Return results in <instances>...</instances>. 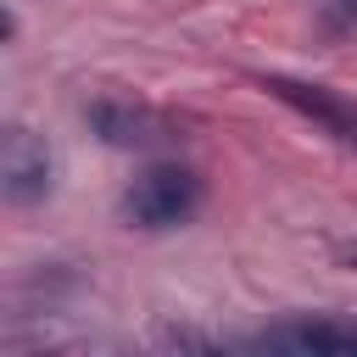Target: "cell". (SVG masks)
I'll use <instances>...</instances> for the list:
<instances>
[{"mask_svg":"<svg viewBox=\"0 0 357 357\" xmlns=\"http://www.w3.org/2000/svg\"><path fill=\"white\" fill-rule=\"evenodd\" d=\"M0 190L11 206H28L50 190V151L45 139H33L28 128H6V151H0Z\"/></svg>","mask_w":357,"mask_h":357,"instance_id":"4","label":"cell"},{"mask_svg":"<svg viewBox=\"0 0 357 357\" xmlns=\"http://www.w3.org/2000/svg\"><path fill=\"white\" fill-rule=\"evenodd\" d=\"M195 206H201V178L190 167H178V162L145 167L123 195V218L134 229H178Z\"/></svg>","mask_w":357,"mask_h":357,"instance_id":"1","label":"cell"},{"mask_svg":"<svg viewBox=\"0 0 357 357\" xmlns=\"http://www.w3.org/2000/svg\"><path fill=\"white\" fill-rule=\"evenodd\" d=\"M262 89H268L273 100H284L290 112H301L307 123H318L324 134L357 145V100H346L340 89H329V84H307V78H279V73L262 78Z\"/></svg>","mask_w":357,"mask_h":357,"instance_id":"2","label":"cell"},{"mask_svg":"<svg viewBox=\"0 0 357 357\" xmlns=\"http://www.w3.org/2000/svg\"><path fill=\"white\" fill-rule=\"evenodd\" d=\"M251 346L257 351H290V357H357V318H296V324H273Z\"/></svg>","mask_w":357,"mask_h":357,"instance_id":"3","label":"cell"},{"mask_svg":"<svg viewBox=\"0 0 357 357\" xmlns=\"http://www.w3.org/2000/svg\"><path fill=\"white\" fill-rule=\"evenodd\" d=\"M89 128L106 145H151V139H162V117H151L145 106H123V100H95L89 106Z\"/></svg>","mask_w":357,"mask_h":357,"instance_id":"5","label":"cell"}]
</instances>
